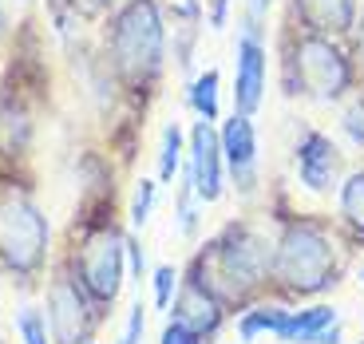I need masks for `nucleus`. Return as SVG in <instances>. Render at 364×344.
Segmentation results:
<instances>
[{
    "mask_svg": "<svg viewBox=\"0 0 364 344\" xmlns=\"http://www.w3.org/2000/svg\"><path fill=\"white\" fill-rule=\"evenodd\" d=\"M353 245L328 214L282 210L273 230V285L269 297L282 305H301L333 293L348 273Z\"/></svg>",
    "mask_w": 364,
    "mask_h": 344,
    "instance_id": "nucleus-1",
    "label": "nucleus"
},
{
    "mask_svg": "<svg viewBox=\"0 0 364 344\" xmlns=\"http://www.w3.org/2000/svg\"><path fill=\"white\" fill-rule=\"evenodd\" d=\"M186 269L206 281L214 297L230 308V317L269 297L273 285V234H265L254 217H234L210 242L198 245Z\"/></svg>",
    "mask_w": 364,
    "mask_h": 344,
    "instance_id": "nucleus-2",
    "label": "nucleus"
},
{
    "mask_svg": "<svg viewBox=\"0 0 364 344\" xmlns=\"http://www.w3.org/2000/svg\"><path fill=\"white\" fill-rule=\"evenodd\" d=\"M282 87L285 95L345 103L353 91H360V75H356V60L337 44V36L289 24L282 32Z\"/></svg>",
    "mask_w": 364,
    "mask_h": 344,
    "instance_id": "nucleus-3",
    "label": "nucleus"
},
{
    "mask_svg": "<svg viewBox=\"0 0 364 344\" xmlns=\"http://www.w3.org/2000/svg\"><path fill=\"white\" fill-rule=\"evenodd\" d=\"M48 245L52 230L44 210L20 190L0 194V273L32 285L48 265Z\"/></svg>",
    "mask_w": 364,
    "mask_h": 344,
    "instance_id": "nucleus-4",
    "label": "nucleus"
},
{
    "mask_svg": "<svg viewBox=\"0 0 364 344\" xmlns=\"http://www.w3.org/2000/svg\"><path fill=\"white\" fill-rule=\"evenodd\" d=\"M64 265L80 277V285L91 293L95 305L111 308L127 277V230H119L115 222L87 226L83 237L72 245V254L64 257Z\"/></svg>",
    "mask_w": 364,
    "mask_h": 344,
    "instance_id": "nucleus-5",
    "label": "nucleus"
},
{
    "mask_svg": "<svg viewBox=\"0 0 364 344\" xmlns=\"http://www.w3.org/2000/svg\"><path fill=\"white\" fill-rule=\"evenodd\" d=\"M163 12L159 0H131L111 28V55L127 83H151L163 68Z\"/></svg>",
    "mask_w": 364,
    "mask_h": 344,
    "instance_id": "nucleus-6",
    "label": "nucleus"
},
{
    "mask_svg": "<svg viewBox=\"0 0 364 344\" xmlns=\"http://www.w3.org/2000/svg\"><path fill=\"white\" fill-rule=\"evenodd\" d=\"M48 333H52V344H83V340H95L100 325L107 321L111 308L95 305L91 293L80 285L72 269L64 262L48 273Z\"/></svg>",
    "mask_w": 364,
    "mask_h": 344,
    "instance_id": "nucleus-7",
    "label": "nucleus"
},
{
    "mask_svg": "<svg viewBox=\"0 0 364 344\" xmlns=\"http://www.w3.org/2000/svg\"><path fill=\"white\" fill-rule=\"evenodd\" d=\"M293 163H297V182L309 194H317V198H328L341 186V178H345V154L317 127H305L297 135Z\"/></svg>",
    "mask_w": 364,
    "mask_h": 344,
    "instance_id": "nucleus-8",
    "label": "nucleus"
},
{
    "mask_svg": "<svg viewBox=\"0 0 364 344\" xmlns=\"http://www.w3.org/2000/svg\"><path fill=\"white\" fill-rule=\"evenodd\" d=\"M182 174L194 182V194L206 202H218L226 194V158H222V139H218V127L198 119L191 127V146H186V166Z\"/></svg>",
    "mask_w": 364,
    "mask_h": 344,
    "instance_id": "nucleus-9",
    "label": "nucleus"
},
{
    "mask_svg": "<svg viewBox=\"0 0 364 344\" xmlns=\"http://www.w3.org/2000/svg\"><path fill=\"white\" fill-rule=\"evenodd\" d=\"M171 321H178V325L194 328L198 336H206L210 344L218 340V333L230 325V308L222 305L218 297H214V289H210L206 281H198L191 269H182V281H178V293H174L171 301V313H166Z\"/></svg>",
    "mask_w": 364,
    "mask_h": 344,
    "instance_id": "nucleus-10",
    "label": "nucleus"
},
{
    "mask_svg": "<svg viewBox=\"0 0 364 344\" xmlns=\"http://www.w3.org/2000/svg\"><path fill=\"white\" fill-rule=\"evenodd\" d=\"M265 80H269V60H265V36L257 32H237L234 44V111L254 119L265 103Z\"/></svg>",
    "mask_w": 364,
    "mask_h": 344,
    "instance_id": "nucleus-11",
    "label": "nucleus"
},
{
    "mask_svg": "<svg viewBox=\"0 0 364 344\" xmlns=\"http://www.w3.org/2000/svg\"><path fill=\"white\" fill-rule=\"evenodd\" d=\"M222 139V158H226V178L234 182V190L242 198L262 186V174H257V127L250 115H230L226 123L218 127Z\"/></svg>",
    "mask_w": 364,
    "mask_h": 344,
    "instance_id": "nucleus-12",
    "label": "nucleus"
},
{
    "mask_svg": "<svg viewBox=\"0 0 364 344\" xmlns=\"http://www.w3.org/2000/svg\"><path fill=\"white\" fill-rule=\"evenodd\" d=\"M360 0H289V24L321 36H353Z\"/></svg>",
    "mask_w": 364,
    "mask_h": 344,
    "instance_id": "nucleus-13",
    "label": "nucleus"
},
{
    "mask_svg": "<svg viewBox=\"0 0 364 344\" xmlns=\"http://www.w3.org/2000/svg\"><path fill=\"white\" fill-rule=\"evenodd\" d=\"M337 230L345 234V242L356 249H364V166H353V171L341 178L337 186Z\"/></svg>",
    "mask_w": 364,
    "mask_h": 344,
    "instance_id": "nucleus-14",
    "label": "nucleus"
},
{
    "mask_svg": "<svg viewBox=\"0 0 364 344\" xmlns=\"http://www.w3.org/2000/svg\"><path fill=\"white\" fill-rule=\"evenodd\" d=\"M328 325H337V308L333 305H293L289 313H285L282 328L273 333V340H285V344H313V336L325 333Z\"/></svg>",
    "mask_w": 364,
    "mask_h": 344,
    "instance_id": "nucleus-15",
    "label": "nucleus"
},
{
    "mask_svg": "<svg viewBox=\"0 0 364 344\" xmlns=\"http://www.w3.org/2000/svg\"><path fill=\"white\" fill-rule=\"evenodd\" d=\"M289 308L293 305H282V301H273V297L257 301V305L246 308V313H237V336H242L246 344H254L257 336H273L277 328H282V321H285Z\"/></svg>",
    "mask_w": 364,
    "mask_h": 344,
    "instance_id": "nucleus-16",
    "label": "nucleus"
},
{
    "mask_svg": "<svg viewBox=\"0 0 364 344\" xmlns=\"http://www.w3.org/2000/svg\"><path fill=\"white\" fill-rule=\"evenodd\" d=\"M218 87H222L218 68H206L202 75H194V80L186 83V103H191V111H194L198 119H206V123H214V119L222 115Z\"/></svg>",
    "mask_w": 364,
    "mask_h": 344,
    "instance_id": "nucleus-17",
    "label": "nucleus"
},
{
    "mask_svg": "<svg viewBox=\"0 0 364 344\" xmlns=\"http://www.w3.org/2000/svg\"><path fill=\"white\" fill-rule=\"evenodd\" d=\"M186 139H182V127L178 123H171V127L163 131V146H159V182H174L182 171V154H186Z\"/></svg>",
    "mask_w": 364,
    "mask_h": 344,
    "instance_id": "nucleus-18",
    "label": "nucleus"
},
{
    "mask_svg": "<svg viewBox=\"0 0 364 344\" xmlns=\"http://www.w3.org/2000/svg\"><path fill=\"white\" fill-rule=\"evenodd\" d=\"M16 336L24 344H52V333H48V317L40 305H24L16 313Z\"/></svg>",
    "mask_w": 364,
    "mask_h": 344,
    "instance_id": "nucleus-19",
    "label": "nucleus"
},
{
    "mask_svg": "<svg viewBox=\"0 0 364 344\" xmlns=\"http://www.w3.org/2000/svg\"><path fill=\"white\" fill-rule=\"evenodd\" d=\"M341 131H345V139L356 151H364V91H353L345 100V107H341Z\"/></svg>",
    "mask_w": 364,
    "mask_h": 344,
    "instance_id": "nucleus-20",
    "label": "nucleus"
},
{
    "mask_svg": "<svg viewBox=\"0 0 364 344\" xmlns=\"http://www.w3.org/2000/svg\"><path fill=\"white\" fill-rule=\"evenodd\" d=\"M178 281H182V269H178V265H159V269L151 273V293H155V308L171 313V301H174V293H178Z\"/></svg>",
    "mask_w": 364,
    "mask_h": 344,
    "instance_id": "nucleus-21",
    "label": "nucleus"
},
{
    "mask_svg": "<svg viewBox=\"0 0 364 344\" xmlns=\"http://www.w3.org/2000/svg\"><path fill=\"white\" fill-rule=\"evenodd\" d=\"M198 194H194V182L182 174L178 178V198H174V210H178V226H182V234H198Z\"/></svg>",
    "mask_w": 364,
    "mask_h": 344,
    "instance_id": "nucleus-22",
    "label": "nucleus"
},
{
    "mask_svg": "<svg viewBox=\"0 0 364 344\" xmlns=\"http://www.w3.org/2000/svg\"><path fill=\"white\" fill-rule=\"evenodd\" d=\"M155 194H159V178H139L135 182V198H131V226H146V222H151Z\"/></svg>",
    "mask_w": 364,
    "mask_h": 344,
    "instance_id": "nucleus-23",
    "label": "nucleus"
},
{
    "mask_svg": "<svg viewBox=\"0 0 364 344\" xmlns=\"http://www.w3.org/2000/svg\"><path fill=\"white\" fill-rule=\"evenodd\" d=\"M159 344H210V340L198 336L194 328H186V325H178V321L166 317V328H163V336H159Z\"/></svg>",
    "mask_w": 364,
    "mask_h": 344,
    "instance_id": "nucleus-24",
    "label": "nucleus"
},
{
    "mask_svg": "<svg viewBox=\"0 0 364 344\" xmlns=\"http://www.w3.org/2000/svg\"><path fill=\"white\" fill-rule=\"evenodd\" d=\"M143 333H146V308L143 301H135L127 313V328H123V344H143Z\"/></svg>",
    "mask_w": 364,
    "mask_h": 344,
    "instance_id": "nucleus-25",
    "label": "nucleus"
},
{
    "mask_svg": "<svg viewBox=\"0 0 364 344\" xmlns=\"http://www.w3.org/2000/svg\"><path fill=\"white\" fill-rule=\"evenodd\" d=\"M269 4L273 0H246V32H257V36H265V16H269Z\"/></svg>",
    "mask_w": 364,
    "mask_h": 344,
    "instance_id": "nucleus-26",
    "label": "nucleus"
},
{
    "mask_svg": "<svg viewBox=\"0 0 364 344\" xmlns=\"http://www.w3.org/2000/svg\"><path fill=\"white\" fill-rule=\"evenodd\" d=\"M127 277H135V281L151 277V273H146V257H143V245H139V237H135V234H127Z\"/></svg>",
    "mask_w": 364,
    "mask_h": 344,
    "instance_id": "nucleus-27",
    "label": "nucleus"
},
{
    "mask_svg": "<svg viewBox=\"0 0 364 344\" xmlns=\"http://www.w3.org/2000/svg\"><path fill=\"white\" fill-rule=\"evenodd\" d=\"M353 36H356V44H353L356 75H360V83H364V9H360V16H356V28H353Z\"/></svg>",
    "mask_w": 364,
    "mask_h": 344,
    "instance_id": "nucleus-28",
    "label": "nucleus"
},
{
    "mask_svg": "<svg viewBox=\"0 0 364 344\" xmlns=\"http://www.w3.org/2000/svg\"><path fill=\"white\" fill-rule=\"evenodd\" d=\"M230 20V0H214L210 4V28H226Z\"/></svg>",
    "mask_w": 364,
    "mask_h": 344,
    "instance_id": "nucleus-29",
    "label": "nucleus"
},
{
    "mask_svg": "<svg viewBox=\"0 0 364 344\" xmlns=\"http://www.w3.org/2000/svg\"><path fill=\"white\" fill-rule=\"evenodd\" d=\"M341 336H345V328H341V321H337V325H328L325 333L313 336V344H341Z\"/></svg>",
    "mask_w": 364,
    "mask_h": 344,
    "instance_id": "nucleus-30",
    "label": "nucleus"
},
{
    "mask_svg": "<svg viewBox=\"0 0 364 344\" xmlns=\"http://www.w3.org/2000/svg\"><path fill=\"white\" fill-rule=\"evenodd\" d=\"M356 281H360V285H364V262H360V269H356Z\"/></svg>",
    "mask_w": 364,
    "mask_h": 344,
    "instance_id": "nucleus-31",
    "label": "nucleus"
},
{
    "mask_svg": "<svg viewBox=\"0 0 364 344\" xmlns=\"http://www.w3.org/2000/svg\"><path fill=\"white\" fill-rule=\"evenodd\" d=\"M0 32H4V9H0Z\"/></svg>",
    "mask_w": 364,
    "mask_h": 344,
    "instance_id": "nucleus-32",
    "label": "nucleus"
},
{
    "mask_svg": "<svg viewBox=\"0 0 364 344\" xmlns=\"http://www.w3.org/2000/svg\"><path fill=\"white\" fill-rule=\"evenodd\" d=\"M83 344H95V340H83Z\"/></svg>",
    "mask_w": 364,
    "mask_h": 344,
    "instance_id": "nucleus-33",
    "label": "nucleus"
},
{
    "mask_svg": "<svg viewBox=\"0 0 364 344\" xmlns=\"http://www.w3.org/2000/svg\"><path fill=\"white\" fill-rule=\"evenodd\" d=\"M119 344H123V340H119Z\"/></svg>",
    "mask_w": 364,
    "mask_h": 344,
    "instance_id": "nucleus-34",
    "label": "nucleus"
},
{
    "mask_svg": "<svg viewBox=\"0 0 364 344\" xmlns=\"http://www.w3.org/2000/svg\"><path fill=\"white\" fill-rule=\"evenodd\" d=\"M360 344H364V340H360Z\"/></svg>",
    "mask_w": 364,
    "mask_h": 344,
    "instance_id": "nucleus-35",
    "label": "nucleus"
}]
</instances>
